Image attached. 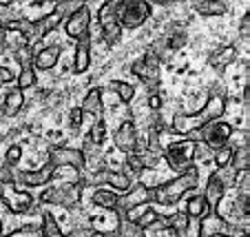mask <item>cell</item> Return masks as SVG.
Instances as JSON below:
<instances>
[{
  "mask_svg": "<svg viewBox=\"0 0 250 237\" xmlns=\"http://www.w3.org/2000/svg\"><path fill=\"white\" fill-rule=\"evenodd\" d=\"M226 113V98L219 93L210 95L206 100V105L197 111V113H175L173 118V131L180 135H190V133L199 131L206 127L208 122H215Z\"/></svg>",
  "mask_w": 250,
  "mask_h": 237,
  "instance_id": "1",
  "label": "cell"
},
{
  "mask_svg": "<svg viewBox=\"0 0 250 237\" xmlns=\"http://www.w3.org/2000/svg\"><path fill=\"white\" fill-rule=\"evenodd\" d=\"M199 182V169L190 164L186 171H182L177 177L164 182V184L151 189V202H157V204H177L186 193H190L193 189H197Z\"/></svg>",
  "mask_w": 250,
  "mask_h": 237,
  "instance_id": "2",
  "label": "cell"
},
{
  "mask_svg": "<svg viewBox=\"0 0 250 237\" xmlns=\"http://www.w3.org/2000/svg\"><path fill=\"white\" fill-rule=\"evenodd\" d=\"M148 0H115V18L122 29H137L151 18Z\"/></svg>",
  "mask_w": 250,
  "mask_h": 237,
  "instance_id": "3",
  "label": "cell"
},
{
  "mask_svg": "<svg viewBox=\"0 0 250 237\" xmlns=\"http://www.w3.org/2000/svg\"><path fill=\"white\" fill-rule=\"evenodd\" d=\"M197 147L199 144L195 140H180V142H170L168 147L162 151V155L166 157L168 166L173 171H186L190 164H193L195 155H197Z\"/></svg>",
  "mask_w": 250,
  "mask_h": 237,
  "instance_id": "4",
  "label": "cell"
},
{
  "mask_svg": "<svg viewBox=\"0 0 250 237\" xmlns=\"http://www.w3.org/2000/svg\"><path fill=\"white\" fill-rule=\"evenodd\" d=\"M0 199L2 204L16 215H24L33 209V195L29 191L18 189L16 182H0Z\"/></svg>",
  "mask_w": 250,
  "mask_h": 237,
  "instance_id": "5",
  "label": "cell"
},
{
  "mask_svg": "<svg viewBox=\"0 0 250 237\" xmlns=\"http://www.w3.org/2000/svg\"><path fill=\"white\" fill-rule=\"evenodd\" d=\"M82 195V184H53L42 191L40 202L42 204L62 206V209H73Z\"/></svg>",
  "mask_w": 250,
  "mask_h": 237,
  "instance_id": "6",
  "label": "cell"
},
{
  "mask_svg": "<svg viewBox=\"0 0 250 237\" xmlns=\"http://www.w3.org/2000/svg\"><path fill=\"white\" fill-rule=\"evenodd\" d=\"M131 71H133V76L140 78V80L155 93L157 85H160V56H157L153 49L144 53L140 60L133 62Z\"/></svg>",
  "mask_w": 250,
  "mask_h": 237,
  "instance_id": "7",
  "label": "cell"
},
{
  "mask_svg": "<svg viewBox=\"0 0 250 237\" xmlns=\"http://www.w3.org/2000/svg\"><path fill=\"white\" fill-rule=\"evenodd\" d=\"M197 133H199V138H202V142H206L212 151H217V149L226 147V144L232 140L235 127H232L230 122H224V120L219 118V120H215V122H208L206 127H202Z\"/></svg>",
  "mask_w": 250,
  "mask_h": 237,
  "instance_id": "8",
  "label": "cell"
},
{
  "mask_svg": "<svg viewBox=\"0 0 250 237\" xmlns=\"http://www.w3.org/2000/svg\"><path fill=\"white\" fill-rule=\"evenodd\" d=\"M64 29H66V36L73 40H80L84 36H89L91 33V7L78 5L76 9L71 11L69 18H66Z\"/></svg>",
  "mask_w": 250,
  "mask_h": 237,
  "instance_id": "9",
  "label": "cell"
},
{
  "mask_svg": "<svg viewBox=\"0 0 250 237\" xmlns=\"http://www.w3.org/2000/svg\"><path fill=\"white\" fill-rule=\"evenodd\" d=\"M151 204V186L135 184L128 191H124V195H120L118 199V209L113 211L115 215H124L126 211L137 209V206H146Z\"/></svg>",
  "mask_w": 250,
  "mask_h": 237,
  "instance_id": "10",
  "label": "cell"
},
{
  "mask_svg": "<svg viewBox=\"0 0 250 237\" xmlns=\"http://www.w3.org/2000/svg\"><path fill=\"white\" fill-rule=\"evenodd\" d=\"M49 162L56 166H76V169H84L86 166V155L84 151L73 147H51L49 149Z\"/></svg>",
  "mask_w": 250,
  "mask_h": 237,
  "instance_id": "11",
  "label": "cell"
},
{
  "mask_svg": "<svg viewBox=\"0 0 250 237\" xmlns=\"http://www.w3.org/2000/svg\"><path fill=\"white\" fill-rule=\"evenodd\" d=\"M115 147L118 151H122L124 155H131V153H137V131H135V124L131 120H124L118 129H115Z\"/></svg>",
  "mask_w": 250,
  "mask_h": 237,
  "instance_id": "12",
  "label": "cell"
},
{
  "mask_svg": "<svg viewBox=\"0 0 250 237\" xmlns=\"http://www.w3.org/2000/svg\"><path fill=\"white\" fill-rule=\"evenodd\" d=\"M89 184H109L113 191H128L131 189V177L128 175H124V173H120V171H98L93 177H91V182Z\"/></svg>",
  "mask_w": 250,
  "mask_h": 237,
  "instance_id": "13",
  "label": "cell"
},
{
  "mask_svg": "<svg viewBox=\"0 0 250 237\" xmlns=\"http://www.w3.org/2000/svg\"><path fill=\"white\" fill-rule=\"evenodd\" d=\"M62 18H64V14L58 11V9H53L51 14H47L40 20H36V22H33V29H36V31H33V38H36V43L42 40L44 36H49L51 31H56V27L62 22Z\"/></svg>",
  "mask_w": 250,
  "mask_h": 237,
  "instance_id": "14",
  "label": "cell"
},
{
  "mask_svg": "<svg viewBox=\"0 0 250 237\" xmlns=\"http://www.w3.org/2000/svg\"><path fill=\"white\" fill-rule=\"evenodd\" d=\"M62 49L60 47H44L40 49L38 53H33V69H38V71H49V69H53V66L58 65V58H60Z\"/></svg>",
  "mask_w": 250,
  "mask_h": 237,
  "instance_id": "15",
  "label": "cell"
},
{
  "mask_svg": "<svg viewBox=\"0 0 250 237\" xmlns=\"http://www.w3.org/2000/svg\"><path fill=\"white\" fill-rule=\"evenodd\" d=\"M89 66H91V33L78 40L76 58H73V71L84 73L89 71Z\"/></svg>",
  "mask_w": 250,
  "mask_h": 237,
  "instance_id": "16",
  "label": "cell"
},
{
  "mask_svg": "<svg viewBox=\"0 0 250 237\" xmlns=\"http://www.w3.org/2000/svg\"><path fill=\"white\" fill-rule=\"evenodd\" d=\"M82 113H89V115H95V120L104 118L102 111H104V102H102V89H91L89 93L84 95V100H82L80 105Z\"/></svg>",
  "mask_w": 250,
  "mask_h": 237,
  "instance_id": "17",
  "label": "cell"
},
{
  "mask_svg": "<svg viewBox=\"0 0 250 237\" xmlns=\"http://www.w3.org/2000/svg\"><path fill=\"white\" fill-rule=\"evenodd\" d=\"M162 222H164L166 228H170V231L177 233L180 237H184L186 233L190 231V226H193V219H190L184 211H177V213L168 215V217H162Z\"/></svg>",
  "mask_w": 250,
  "mask_h": 237,
  "instance_id": "18",
  "label": "cell"
},
{
  "mask_svg": "<svg viewBox=\"0 0 250 237\" xmlns=\"http://www.w3.org/2000/svg\"><path fill=\"white\" fill-rule=\"evenodd\" d=\"M235 58H237V47H232L230 44V47L217 49V51L208 58V65H210L215 71H224L230 62H235Z\"/></svg>",
  "mask_w": 250,
  "mask_h": 237,
  "instance_id": "19",
  "label": "cell"
},
{
  "mask_svg": "<svg viewBox=\"0 0 250 237\" xmlns=\"http://www.w3.org/2000/svg\"><path fill=\"white\" fill-rule=\"evenodd\" d=\"M224 195H226V189H224V184H222V182H219L215 175H210V177H208L206 189H204V199H206L208 209H210V211L215 209Z\"/></svg>",
  "mask_w": 250,
  "mask_h": 237,
  "instance_id": "20",
  "label": "cell"
},
{
  "mask_svg": "<svg viewBox=\"0 0 250 237\" xmlns=\"http://www.w3.org/2000/svg\"><path fill=\"white\" fill-rule=\"evenodd\" d=\"M118 191L113 189H98L93 195H91V202H93L95 206H100V209H106V211H115L118 209Z\"/></svg>",
  "mask_w": 250,
  "mask_h": 237,
  "instance_id": "21",
  "label": "cell"
},
{
  "mask_svg": "<svg viewBox=\"0 0 250 237\" xmlns=\"http://www.w3.org/2000/svg\"><path fill=\"white\" fill-rule=\"evenodd\" d=\"M53 182L56 184H82L80 169H76V166H56Z\"/></svg>",
  "mask_w": 250,
  "mask_h": 237,
  "instance_id": "22",
  "label": "cell"
},
{
  "mask_svg": "<svg viewBox=\"0 0 250 237\" xmlns=\"http://www.w3.org/2000/svg\"><path fill=\"white\" fill-rule=\"evenodd\" d=\"M195 11L199 16H224L228 11L224 0H199L195 5Z\"/></svg>",
  "mask_w": 250,
  "mask_h": 237,
  "instance_id": "23",
  "label": "cell"
},
{
  "mask_svg": "<svg viewBox=\"0 0 250 237\" xmlns=\"http://www.w3.org/2000/svg\"><path fill=\"white\" fill-rule=\"evenodd\" d=\"M135 224L142 228V231H148L151 226H157V224H162V215L157 213L153 206H144V209L140 211V215L135 217Z\"/></svg>",
  "mask_w": 250,
  "mask_h": 237,
  "instance_id": "24",
  "label": "cell"
},
{
  "mask_svg": "<svg viewBox=\"0 0 250 237\" xmlns=\"http://www.w3.org/2000/svg\"><path fill=\"white\" fill-rule=\"evenodd\" d=\"M115 231H118V237H146V231H142L135 222L126 219L124 215H118V226H115Z\"/></svg>",
  "mask_w": 250,
  "mask_h": 237,
  "instance_id": "25",
  "label": "cell"
},
{
  "mask_svg": "<svg viewBox=\"0 0 250 237\" xmlns=\"http://www.w3.org/2000/svg\"><path fill=\"white\" fill-rule=\"evenodd\" d=\"M230 166H235L239 173H241V171H248V166H250V149H248V144H239V147H232Z\"/></svg>",
  "mask_w": 250,
  "mask_h": 237,
  "instance_id": "26",
  "label": "cell"
},
{
  "mask_svg": "<svg viewBox=\"0 0 250 237\" xmlns=\"http://www.w3.org/2000/svg\"><path fill=\"white\" fill-rule=\"evenodd\" d=\"M24 105V95L20 89H14L9 91V93L5 95V102H2V111H5V115H16L20 109H22Z\"/></svg>",
  "mask_w": 250,
  "mask_h": 237,
  "instance_id": "27",
  "label": "cell"
},
{
  "mask_svg": "<svg viewBox=\"0 0 250 237\" xmlns=\"http://www.w3.org/2000/svg\"><path fill=\"white\" fill-rule=\"evenodd\" d=\"M206 211H210V209H208L204 195H193V197L186 202V211H184V213L195 222V219H199L204 213H206Z\"/></svg>",
  "mask_w": 250,
  "mask_h": 237,
  "instance_id": "28",
  "label": "cell"
},
{
  "mask_svg": "<svg viewBox=\"0 0 250 237\" xmlns=\"http://www.w3.org/2000/svg\"><path fill=\"white\" fill-rule=\"evenodd\" d=\"M212 175L217 177L219 182L224 184V189H235V182H237V175H239V171H237L235 166L226 164V166H217V171L212 173Z\"/></svg>",
  "mask_w": 250,
  "mask_h": 237,
  "instance_id": "29",
  "label": "cell"
},
{
  "mask_svg": "<svg viewBox=\"0 0 250 237\" xmlns=\"http://www.w3.org/2000/svg\"><path fill=\"white\" fill-rule=\"evenodd\" d=\"M144 169H146V162H144V155H140V151L137 153H131L126 160V173L124 175L128 177H137L144 173Z\"/></svg>",
  "mask_w": 250,
  "mask_h": 237,
  "instance_id": "30",
  "label": "cell"
},
{
  "mask_svg": "<svg viewBox=\"0 0 250 237\" xmlns=\"http://www.w3.org/2000/svg\"><path fill=\"white\" fill-rule=\"evenodd\" d=\"M111 89L118 93V98L122 100L124 105H128V102H133V98H135V86L128 85V82H122V80H113L111 82Z\"/></svg>",
  "mask_w": 250,
  "mask_h": 237,
  "instance_id": "31",
  "label": "cell"
},
{
  "mask_svg": "<svg viewBox=\"0 0 250 237\" xmlns=\"http://www.w3.org/2000/svg\"><path fill=\"white\" fill-rule=\"evenodd\" d=\"M104 140H106V122H104V118L95 120L93 129L89 131V142L95 144V147H102Z\"/></svg>",
  "mask_w": 250,
  "mask_h": 237,
  "instance_id": "32",
  "label": "cell"
},
{
  "mask_svg": "<svg viewBox=\"0 0 250 237\" xmlns=\"http://www.w3.org/2000/svg\"><path fill=\"white\" fill-rule=\"evenodd\" d=\"M33 85H36V69H33L31 65H24L22 71L18 73V86H16V89L27 91V89H31Z\"/></svg>",
  "mask_w": 250,
  "mask_h": 237,
  "instance_id": "33",
  "label": "cell"
},
{
  "mask_svg": "<svg viewBox=\"0 0 250 237\" xmlns=\"http://www.w3.org/2000/svg\"><path fill=\"white\" fill-rule=\"evenodd\" d=\"M2 237H44V233L40 224H24V226L16 228L9 235H2Z\"/></svg>",
  "mask_w": 250,
  "mask_h": 237,
  "instance_id": "34",
  "label": "cell"
},
{
  "mask_svg": "<svg viewBox=\"0 0 250 237\" xmlns=\"http://www.w3.org/2000/svg\"><path fill=\"white\" fill-rule=\"evenodd\" d=\"M184 44H186V31H184V29L173 31L168 38H166V49H168V51H180Z\"/></svg>",
  "mask_w": 250,
  "mask_h": 237,
  "instance_id": "35",
  "label": "cell"
},
{
  "mask_svg": "<svg viewBox=\"0 0 250 237\" xmlns=\"http://www.w3.org/2000/svg\"><path fill=\"white\" fill-rule=\"evenodd\" d=\"M212 153H215V166H226V164H230V157H232V147H230V142H228L226 147L217 149V151H212Z\"/></svg>",
  "mask_w": 250,
  "mask_h": 237,
  "instance_id": "36",
  "label": "cell"
},
{
  "mask_svg": "<svg viewBox=\"0 0 250 237\" xmlns=\"http://www.w3.org/2000/svg\"><path fill=\"white\" fill-rule=\"evenodd\" d=\"M20 157H22V147H20V144H11V147L7 149V153H5V162L9 166H14V164H18L20 162Z\"/></svg>",
  "mask_w": 250,
  "mask_h": 237,
  "instance_id": "37",
  "label": "cell"
},
{
  "mask_svg": "<svg viewBox=\"0 0 250 237\" xmlns=\"http://www.w3.org/2000/svg\"><path fill=\"white\" fill-rule=\"evenodd\" d=\"M82 120H84L82 109H80V107H73V109H71V113H69V127L73 129V131H78V129H80V124H82Z\"/></svg>",
  "mask_w": 250,
  "mask_h": 237,
  "instance_id": "38",
  "label": "cell"
},
{
  "mask_svg": "<svg viewBox=\"0 0 250 237\" xmlns=\"http://www.w3.org/2000/svg\"><path fill=\"white\" fill-rule=\"evenodd\" d=\"M239 36H241V40H248V36H250V14H244V18H241Z\"/></svg>",
  "mask_w": 250,
  "mask_h": 237,
  "instance_id": "39",
  "label": "cell"
},
{
  "mask_svg": "<svg viewBox=\"0 0 250 237\" xmlns=\"http://www.w3.org/2000/svg\"><path fill=\"white\" fill-rule=\"evenodd\" d=\"M148 109H151V111H160L162 109V95L160 93H151V95H148Z\"/></svg>",
  "mask_w": 250,
  "mask_h": 237,
  "instance_id": "40",
  "label": "cell"
},
{
  "mask_svg": "<svg viewBox=\"0 0 250 237\" xmlns=\"http://www.w3.org/2000/svg\"><path fill=\"white\" fill-rule=\"evenodd\" d=\"M14 80V73H11V69H7V66H0V85H7V82Z\"/></svg>",
  "mask_w": 250,
  "mask_h": 237,
  "instance_id": "41",
  "label": "cell"
},
{
  "mask_svg": "<svg viewBox=\"0 0 250 237\" xmlns=\"http://www.w3.org/2000/svg\"><path fill=\"white\" fill-rule=\"evenodd\" d=\"M2 231H5V228H2V222H0V237L5 235V233H2Z\"/></svg>",
  "mask_w": 250,
  "mask_h": 237,
  "instance_id": "42",
  "label": "cell"
}]
</instances>
